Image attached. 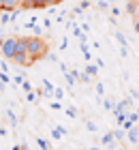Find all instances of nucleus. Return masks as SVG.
Here are the masks:
<instances>
[{
	"label": "nucleus",
	"instance_id": "nucleus-1",
	"mask_svg": "<svg viewBox=\"0 0 139 150\" xmlns=\"http://www.w3.org/2000/svg\"><path fill=\"white\" fill-rule=\"evenodd\" d=\"M26 43H28V54L34 58V60H39V58H43L47 56V43L41 37H26Z\"/></svg>",
	"mask_w": 139,
	"mask_h": 150
},
{
	"label": "nucleus",
	"instance_id": "nucleus-2",
	"mask_svg": "<svg viewBox=\"0 0 139 150\" xmlns=\"http://www.w3.org/2000/svg\"><path fill=\"white\" fill-rule=\"evenodd\" d=\"M0 54L6 60H13L17 54V37H6L2 43H0Z\"/></svg>",
	"mask_w": 139,
	"mask_h": 150
},
{
	"label": "nucleus",
	"instance_id": "nucleus-3",
	"mask_svg": "<svg viewBox=\"0 0 139 150\" xmlns=\"http://www.w3.org/2000/svg\"><path fill=\"white\" fill-rule=\"evenodd\" d=\"M13 62H17L19 67H30L34 62V58L30 54H15V58H13Z\"/></svg>",
	"mask_w": 139,
	"mask_h": 150
},
{
	"label": "nucleus",
	"instance_id": "nucleus-4",
	"mask_svg": "<svg viewBox=\"0 0 139 150\" xmlns=\"http://www.w3.org/2000/svg\"><path fill=\"white\" fill-rule=\"evenodd\" d=\"M101 144L103 146H105L107 150H116V137H114V133H105V135H103V137H101Z\"/></svg>",
	"mask_w": 139,
	"mask_h": 150
},
{
	"label": "nucleus",
	"instance_id": "nucleus-5",
	"mask_svg": "<svg viewBox=\"0 0 139 150\" xmlns=\"http://www.w3.org/2000/svg\"><path fill=\"white\" fill-rule=\"evenodd\" d=\"M126 137H128V142H131L133 146H137V144H139V129H137L135 125L126 131Z\"/></svg>",
	"mask_w": 139,
	"mask_h": 150
},
{
	"label": "nucleus",
	"instance_id": "nucleus-6",
	"mask_svg": "<svg viewBox=\"0 0 139 150\" xmlns=\"http://www.w3.org/2000/svg\"><path fill=\"white\" fill-rule=\"evenodd\" d=\"M24 0H4V4H2V9L4 11H11V9H17V6H22Z\"/></svg>",
	"mask_w": 139,
	"mask_h": 150
},
{
	"label": "nucleus",
	"instance_id": "nucleus-7",
	"mask_svg": "<svg viewBox=\"0 0 139 150\" xmlns=\"http://www.w3.org/2000/svg\"><path fill=\"white\" fill-rule=\"evenodd\" d=\"M17 54H28V43H26V37H19V39H17Z\"/></svg>",
	"mask_w": 139,
	"mask_h": 150
},
{
	"label": "nucleus",
	"instance_id": "nucleus-8",
	"mask_svg": "<svg viewBox=\"0 0 139 150\" xmlns=\"http://www.w3.org/2000/svg\"><path fill=\"white\" fill-rule=\"evenodd\" d=\"M86 73L90 75V77H96V75H99V67H96L94 62H88V67H86Z\"/></svg>",
	"mask_w": 139,
	"mask_h": 150
},
{
	"label": "nucleus",
	"instance_id": "nucleus-9",
	"mask_svg": "<svg viewBox=\"0 0 139 150\" xmlns=\"http://www.w3.org/2000/svg\"><path fill=\"white\" fill-rule=\"evenodd\" d=\"M111 133H114V137H116V142H120V139H124V137H126V131H124L122 127H118L116 131H111Z\"/></svg>",
	"mask_w": 139,
	"mask_h": 150
},
{
	"label": "nucleus",
	"instance_id": "nucleus-10",
	"mask_svg": "<svg viewBox=\"0 0 139 150\" xmlns=\"http://www.w3.org/2000/svg\"><path fill=\"white\" fill-rule=\"evenodd\" d=\"M135 11H137V2H135V0H128V2H126V13L135 17Z\"/></svg>",
	"mask_w": 139,
	"mask_h": 150
},
{
	"label": "nucleus",
	"instance_id": "nucleus-11",
	"mask_svg": "<svg viewBox=\"0 0 139 150\" xmlns=\"http://www.w3.org/2000/svg\"><path fill=\"white\" fill-rule=\"evenodd\" d=\"M64 81H66V86H71V88H73V86H75V81H77V79H75L73 75H71V71H66V73H64Z\"/></svg>",
	"mask_w": 139,
	"mask_h": 150
},
{
	"label": "nucleus",
	"instance_id": "nucleus-12",
	"mask_svg": "<svg viewBox=\"0 0 139 150\" xmlns=\"http://www.w3.org/2000/svg\"><path fill=\"white\" fill-rule=\"evenodd\" d=\"M52 97H54L56 101H62V99H64V90H62V88H54V94H52Z\"/></svg>",
	"mask_w": 139,
	"mask_h": 150
},
{
	"label": "nucleus",
	"instance_id": "nucleus-13",
	"mask_svg": "<svg viewBox=\"0 0 139 150\" xmlns=\"http://www.w3.org/2000/svg\"><path fill=\"white\" fill-rule=\"evenodd\" d=\"M77 79L81 81V84H90V81H92V79H90V75H88L86 71H83V73L79 71V75H77Z\"/></svg>",
	"mask_w": 139,
	"mask_h": 150
},
{
	"label": "nucleus",
	"instance_id": "nucleus-14",
	"mask_svg": "<svg viewBox=\"0 0 139 150\" xmlns=\"http://www.w3.org/2000/svg\"><path fill=\"white\" fill-rule=\"evenodd\" d=\"M126 120H128V122H133V125H135V122L139 120V112H128V114H126Z\"/></svg>",
	"mask_w": 139,
	"mask_h": 150
},
{
	"label": "nucleus",
	"instance_id": "nucleus-15",
	"mask_svg": "<svg viewBox=\"0 0 139 150\" xmlns=\"http://www.w3.org/2000/svg\"><path fill=\"white\" fill-rule=\"evenodd\" d=\"M6 118L11 120V125H13V127H17V116H15V112H13V110L6 112Z\"/></svg>",
	"mask_w": 139,
	"mask_h": 150
},
{
	"label": "nucleus",
	"instance_id": "nucleus-16",
	"mask_svg": "<svg viewBox=\"0 0 139 150\" xmlns=\"http://www.w3.org/2000/svg\"><path fill=\"white\" fill-rule=\"evenodd\" d=\"M116 39H118V43H120V47H126V37H124L122 32H116Z\"/></svg>",
	"mask_w": 139,
	"mask_h": 150
},
{
	"label": "nucleus",
	"instance_id": "nucleus-17",
	"mask_svg": "<svg viewBox=\"0 0 139 150\" xmlns=\"http://www.w3.org/2000/svg\"><path fill=\"white\" fill-rule=\"evenodd\" d=\"M37 144H39V148H41V150H49V144H47L43 137H37Z\"/></svg>",
	"mask_w": 139,
	"mask_h": 150
},
{
	"label": "nucleus",
	"instance_id": "nucleus-18",
	"mask_svg": "<svg viewBox=\"0 0 139 150\" xmlns=\"http://www.w3.org/2000/svg\"><path fill=\"white\" fill-rule=\"evenodd\" d=\"M9 81H11V77H9V75H6L4 71H0V84H2V86H6Z\"/></svg>",
	"mask_w": 139,
	"mask_h": 150
},
{
	"label": "nucleus",
	"instance_id": "nucleus-19",
	"mask_svg": "<svg viewBox=\"0 0 139 150\" xmlns=\"http://www.w3.org/2000/svg\"><path fill=\"white\" fill-rule=\"evenodd\" d=\"M19 13H22V6H17V9H11V22H15L19 17Z\"/></svg>",
	"mask_w": 139,
	"mask_h": 150
},
{
	"label": "nucleus",
	"instance_id": "nucleus-20",
	"mask_svg": "<svg viewBox=\"0 0 139 150\" xmlns=\"http://www.w3.org/2000/svg\"><path fill=\"white\" fill-rule=\"evenodd\" d=\"M64 114L68 116V118H75V116H77V110H75V107H66Z\"/></svg>",
	"mask_w": 139,
	"mask_h": 150
},
{
	"label": "nucleus",
	"instance_id": "nucleus-21",
	"mask_svg": "<svg viewBox=\"0 0 139 150\" xmlns=\"http://www.w3.org/2000/svg\"><path fill=\"white\" fill-rule=\"evenodd\" d=\"M43 86H45V90H47V92H52V94H54V86H52V81H49V79H43Z\"/></svg>",
	"mask_w": 139,
	"mask_h": 150
},
{
	"label": "nucleus",
	"instance_id": "nucleus-22",
	"mask_svg": "<svg viewBox=\"0 0 139 150\" xmlns=\"http://www.w3.org/2000/svg\"><path fill=\"white\" fill-rule=\"evenodd\" d=\"M96 94H99V97H103V94H105V86H103L101 81L96 84Z\"/></svg>",
	"mask_w": 139,
	"mask_h": 150
},
{
	"label": "nucleus",
	"instance_id": "nucleus-23",
	"mask_svg": "<svg viewBox=\"0 0 139 150\" xmlns=\"http://www.w3.org/2000/svg\"><path fill=\"white\" fill-rule=\"evenodd\" d=\"M52 137H54V139H60V137H62L60 129H52Z\"/></svg>",
	"mask_w": 139,
	"mask_h": 150
},
{
	"label": "nucleus",
	"instance_id": "nucleus-24",
	"mask_svg": "<svg viewBox=\"0 0 139 150\" xmlns=\"http://www.w3.org/2000/svg\"><path fill=\"white\" fill-rule=\"evenodd\" d=\"M86 127H88V131H92V133L96 131V125H94L92 120H86Z\"/></svg>",
	"mask_w": 139,
	"mask_h": 150
},
{
	"label": "nucleus",
	"instance_id": "nucleus-25",
	"mask_svg": "<svg viewBox=\"0 0 139 150\" xmlns=\"http://www.w3.org/2000/svg\"><path fill=\"white\" fill-rule=\"evenodd\" d=\"M103 107H105V110H114V103H111L109 99H105L103 101Z\"/></svg>",
	"mask_w": 139,
	"mask_h": 150
},
{
	"label": "nucleus",
	"instance_id": "nucleus-26",
	"mask_svg": "<svg viewBox=\"0 0 139 150\" xmlns=\"http://www.w3.org/2000/svg\"><path fill=\"white\" fill-rule=\"evenodd\" d=\"M13 81H15L17 86H22V84H24V77H22V75H15V77H13Z\"/></svg>",
	"mask_w": 139,
	"mask_h": 150
},
{
	"label": "nucleus",
	"instance_id": "nucleus-27",
	"mask_svg": "<svg viewBox=\"0 0 139 150\" xmlns=\"http://www.w3.org/2000/svg\"><path fill=\"white\" fill-rule=\"evenodd\" d=\"M26 99H28V101H30V103H34V99H37V94H34V92L30 90V92H28V94H26Z\"/></svg>",
	"mask_w": 139,
	"mask_h": 150
},
{
	"label": "nucleus",
	"instance_id": "nucleus-28",
	"mask_svg": "<svg viewBox=\"0 0 139 150\" xmlns=\"http://www.w3.org/2000/svg\"><path fill=\"white\" fill-rule=\"evenodd\" d=\"M62 0H45V6H54V4H60Z\"/></svg>",
	"mask_w": 139,
	"mask_h": 150
},
{
	"label": "nucleus",
	"instance_id": "nucleus-29",
	"mask_svg": "<svg viewBox=\"0 0 139 150\" xmlns=\"http://www.w3.org/2000/svg\"><path fill=\"white\" fill-rule=\"evenodd\" d=\"M22 88H24L26 92H30V90H32V84H30V81H24V84H22Z\"/></svg>",
	"mask_w": 139,
	"mask_h": 150
},
{
	"label": "nucleus",
	"instance_id": "nucleus-30",
	"mask_svg": "<svg viewBox=\"0 0 139 150\" xmlns=\"http://www.w3.org/2000/svg\"><path fill=\"white\" fill-rule=\"evenodd\" d=\"M92 62H94L96 67H99V69H103V67H105V62H103V60H101V58H96V60H92Z\"/></svg>",
	"mask_w": 139,
	"mask_h": 150
},
{
	"label": "nucleus",
	"instance_id": "nucleus-31",
	"mask_svg": "<svg viewBox=\"0 0 139 150\" xmlns=\"http://www.w3.org/2000/svg\"><path fill=\"white\" fill-rule=\"evenodd\" d=\"M133 30L139 35V17H135V22H133Z\"/></svg>",
	"mask_w": 139,
	"mask_h": 150
},
{
	"label": "nucleus",
	"instance_id": "nucleus-32",
	"mask_svg": "<svg viewBox=\"0 0 139 150\" xmlns=\"http://www.w3.org/2000/svg\"><path fill=\"white\" fill-rule=\"evenodd\" d=\"M49 107H52V110H60L62 105H60V101H52V105H49Z\"/></svg>",
	"mask_w": 139,
	"mask_h": 150
},
{
	"label": "nucleus",
	"instance_id": "nucleus-33",
	"mask_svg": "<svg viewBox=\"0 0 139 150\" xmlns=\"http://www.w3.org/2000/svg\"><path fill=\"white\" fill-rule=\"evenodd\" d=\"M99 6H101V9H103V11H107V9H109V4H107V0H101V2H99Z\"/></svg>",
	"mask_w": 139,
	"mask_h": 150
},
{
	"label": "nucleus",
	"instance_id": "nucleus-34",
	"mask_svg": "<svg viewBox=\"0 0 139 150\" xmlns=\"http://www.w3.org/2000/svg\"><path fill=\"white\" fill-rule=\"evenodd\" d=\"M83 56H86V62H92V54H90V50L83 52Z\"/></svg>",
	"mask_w": 139,
	"mask_h": 150
},
{
	"label": "nucleus",
	"instance_id": "nucleus-35",
	"mask_svg": "<svg viewBox=\"0 0 139 150\" xmlns=\"http://www.w3.org/2000/svg\"><path fill=\"white\" fill-rule=\"evenodd\" d=\"M131 99H139V92L135 90V88H131Z\"/></svg>",
	"mask_w": 139,
	"mask_h": 150
},
{
	"label": "nucleus",
	"instance_id": "nucleus-36",
	"mask_svg": "<svg viewBox=\"0 0 139 150\" xmlns=\"http://www.w3.org/2000/svg\"><path fill=\"white\" fill-rule=\"evenodd\" d=\"M0 71L6 73V71H9V64H6V62H0Z\"/></svg>",
	"mask_w": 139,
	"mask_h": 150
},
{
	"label": "nucleus",
	"instance_id": "nucleus-37",
	"mask_svg": "<svg viewBox=\"0 0 139 150\" xmlns=\"http://www.w3.org/2000/svg\"><path fill=\"white\" fill-rule=\"evenodd\" d=\"M56 129H60V133H62V135H66V133H68V131H66V129L62 127V125H56Z\"/></svg>",
	"mask_w": 139,
	"mask_h": 150
},
{
	"label": "nucleus",
	"instance_id": "nucleus-38",
	"mask_svg": "<svg viewBox=\"0 0 139 150\" xmlns=\"http://www.w3.org/2000/svg\"><path fill=\"white\" fill-rule=\"evenodd\" d=\"M135 17H139V4H137V11H135Z\"/></svg>",
	"mask_w": 139,
	"mask_h": 150
},
{
	"label": "nucleus",
	"instance_id": "nucleus-39",
	"mask_svg": "<svg viewBox=\"0 0 139 150\" xmlns=\"http://www.w3.org/2000/svg\"><path fill=\"white\" fill-rule=\"evenodd\" d=\"M88 150H101V148H96V146H92V148H88Z\"/></svg>",
	"mask_w": 139,
	"mask_h": 150
},
{
	"label": "nucleus",
	"instance_id": "nucleus-40",
	"mask_svg": "<svg viewBox=\"0 0 139 150\" xmlns=\"http://www.w3.org/2000/svg\"><path fill=\"white\" fill-rule=\"evenodd\" d=\"M116 150H124V148H120V146H116Z\"/></svg>",
	"mask_w": 139,
	"mask_h": 150
}]
</instances>
